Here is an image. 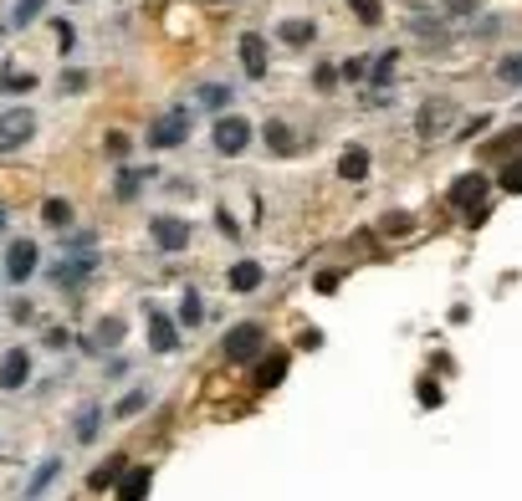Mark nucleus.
Returning a JSON list of instances; mask_svg holds the SVG:
<instances>
[{
  "instance_id": "nucleus-16",
  "label": "nucleus",
  "mask_w": 522,
  "mask_h": 501,
  "mask_svg": "<svg viewBox=\"0 0 522 501\" xmlns=\"http://www.w3.org/2000/svg\"><path fill=\"white\" fill-rule=\"evenodd\" d=\"M118 338H124V317H103V328L83 338V354H103V348L118 343Z\"/></svg>"
},
{
  "instance_id": "nucleus-32",
  "label": "nucleus",
  "mask_w": 522,
  "mask_h": 501,
  "mask_svg": "<svg viewBox=\"0 0 522 501\" xmlns=\"http://www.w3.org/2000/svg\"><path fill=\"white\" fill-rule=\"evenodd\" d=\"M31 87H36L31 72H11V77H0V92H31Z\"/></svg>"
},
{
  "instance_id": "nucleus-29",
  "label": "nucleus",
  "mask_w": 522,
  "mask_h": 501,
  "mask_svg": "<svg viewBox=\"0 0 522 501\" xmlns=\"http://www.w3.org/2000/svg\"><path fill=\"white\" fill-rule=\"evenodd\" d=\"M42 220H46V226H72V205H67V200H46Z\"/></svg>"
},
{
  "instance_id": "nucleus-14",
  "label": "nucleus",
  "mask_w": 522,
  "mask_h": 501,
  "mask_svg": "<svg viewBox=\"0 0 522 501\" xmlns=\"http://www.w3.org/2000/svg\"><path fill=\"white\" fill-rule=\"evenodd\" d=\"M124 471H128V456H124V450H113V456H108L103 465L87 476V491H113V486L124 481Z\"/></svg>"
},
{
  "instance_id": "nucleus-30",
  "label": "nucleus",
  "mask_w": 522,
  "mask_h": 501,
  "mask_svg": "<svg viewBox=\"0 0 522 501\" xmlns=\"http://www.w3.org/2000/svg\"><path fill=\"white\" fill-rule=\"evenodd\" d=\"M83 276H92V261H72V266L57 272V287H72V282H83Z\"/></svg>"
},
{
  "instance_id": "nucleus-38",
  "label": "nucleus",
  "mask_w": 522,
  "mask_h": 501,
  "mask_svg": "<svg viewBox=\"0 0 522 501\" xmlns=\"http://www.w3.org/2000/svg\"><path fill=\"white\" fill-rule=\"evenodd\" d=\"M139 185H144V174H118V200H133Z\"/></svg>"
},
{
  "instance_id": "nucleus-47",
  "label": "nucleus",
  "mask_w": 522,
  "mask_h": 501,
  "mask_svg": "<svg viewBox=\"0 0 522 501\" xmlns=\"http://www.w3.org/2000/svg\"><path fill=\"white\" fill-rule=\"evenodd\" d=\"M0 235H5V210H0Z\"/></svg>"
},
{
  "instance_id": "nucleus-27",
  "label": "nucleus",
  "mask_w": 522,
  "mask_h": 501,
  "mask_svg": "<svg viewBox=\"0 0 522 501\" xmlns=\"http://www.w3.org/2000/svg\"><path fill=\"white\" fill-rule=\"evenodd\" d=\"M144 404H149V394H144V389H133V394H124L118 404H113V419H133Z\"/></svg>"
},
{
  "instance_id": "nucleus-25",
  "label": "nucleus",
  "mask_w": 522,
  "mask_h": 501,
  "mask_svg": "<svg viewBox=\"0 0 522 501\" xmlns=\"http://www.w3.org/2000/svg\"><path fill=\"white\" fill-rule=\"evenodd\" d=\"M98 425H103V410L92 404V410H83V415H77V430H72V435L87 445V440H98Z\"/></svg>"
},
{
  "instance_id": "nucleus-7",
  "label": "nucleus",
  "mask_w": 522,
  "mask_h": 501,
  "mask_svg": "<svg viewBox=\"0 0 522 501\" xmlns=\"http://www.w3.org/2000/svg\"><path fill=\"white\" fill-rule=\"evenodd\" d=\"M31 272H36V241H11L5 246V282H31Z\"/></svg>"
},
{
  "instance_id": "nucleus-11",
  "label": "nucleus",
  "mask_w": 522,
  "mask_h": 501,
  "mask_svg": "<svg viewBox=\"0 0 522 501\" xmlns=\"http://www.w3.org/2000/svg\"><path fill=\"white\" fill-rule=\"evenodd\" d=\"M236 52H241V67H246V83H261V77H267V42H261V36H251V31H246Z\"/></svg>"
},
{
  "instance_id": "nucleus-15",
  "label": "nucleus",
  "mask_w": 522,
  "mask_h": 501,
  "mask_svg": "<svg viewBox=\"0 0 522 501\" xmlns=\"http://www.w3.org/2000/svg\"><path fill=\"white\" fill-rule=\"evenodd\" d=\"M149 348H154V354H174V348H180V328H174V317H154V328H149Z\"/></svg>"
},
{
  "instance_id": "nucleus-42",
  "label": "nucleus",
  "mask_w": 522,
  "mask_h": 501,
  "mask_svg": "<svg viewBox=\"0 0 522 501\" xmlns=\"http://www.w3.org/2000/svg\"><path fill=\"white\" fill-rule=\"evenodd\" d=\"M77 87H87V72H62V92H77Z\"/></svg>"
},
{
  "instance_id": "nucleus-8",
  "label": "nucleus",
  "mask_w": 522,
  "mask_h": 501,
  "mask_svg": "<svg viewBox=\"0 0 522 501\" xmlns=\"http://www.w3.org/2000/svg\"><path fill=\"white\" fill-rule=\"evenodd\" d=\"M287 369H293V354H261L256 358V378H251L256 394H272L277 384L287 378Z\"/></svg>"
},
{
  "instance_id": "nucleus-46",
  "label": "nucleus",
  "mask_w": 522,
  "mask_h": 501,
  "mask_svg": "<svg viewBox=\"0 0 522 501\" xmlns=\"http://www.w3.org/2000/svg\"><path fill=\"white\" fill-rule=\"evenodd\" d=\"M384 230H389V235H395V230H410V215H389V220H384Z\"/></svg>"
},
{
  "instance_id": "nucleus-26",
  "label": "nucleus",
  "mask_w": 522,
  "mask_h": 501,
  "mask_svg": "<svg viewBox=\"0 0 522 501\" xmlns=\"http://www.w3.org/2000/svg\"><path fill=\"white\" fill-rule=\"evenodd\" d=\"M200 317H205L200 292H185V302H180V322H185V328H200Z\"/></svg>"
},
{
  "instance_id": "nucleus-19",
  "label": "nucleus",
  "mask_w": 522,
  "mask_h": 501,
  "mask_svg": "<svg viewBox=\"0 0 522 501\" xmlns=\"http://www.w3.org/2000/svg\"><path fill=\"white\" fill-rule=\"evenodd\" d=\"M267 144H272V154H277V159H287V154L297 148L293 123H282V118H272V123H267Z\"/></svg>"
},
{
  "instance_id": "nucleus-22",
  "label": "nucleus",
  "mask_w": 522,
  "mask_h": 501,
  "mask_svg": "<svg viewBox=\"0 0 522 501\" xmlns=\"http://www.w3.org/2000/svg\"><path fill=\"white\" fill-rule=\"evenodd\" d=\"M502 87H512V92H522V52H507L497 62V72H492Z\"/></svg>"
},
{
  "instance_id": "nucleus-45",
  "label": "nucleus",
  "mask_w": 522,
  "mask_h": 501,
  "mask_svg": "<svg viewBox=\"0 0 522 501\" xmlns=\"http://www.w3.org/2000/svg\"><path fill=\"white\" fill-rule=\"evenodd\" d=\"M108 154H128V139H124V133H108Z\"/></svg>"
},
{
  "instance_id": "nucleus-41",
  "label": "nucleus",
  "mask_w": 522,
  "mask_h": 501,
  "mask_svg": "<svg viewBox=\"0 0 522 501\" xmlns=\"http://www.w3.org/2000/svg\"><path fill=\"white\" fill-rule=\"evenodd\" d=\"M313 287H317V292H338V272H317Z\"/></svg>"
},
{
  "instance_id": "nucleus-12",
  "label": "nucleus",
  "mask_w": 522,
  "mask_h": 501,
  "mask_svg": "<svg viewBox=\"0 0 522 501\" xmlns=\"http://www.w3.org/2000/svg\"><path fill=\"white\" fill-rule=\"evenodd\" d=\"M410 31H415L425 46H446V42H451V36H446V21H440V16H430L425 5H415V11H410Z\"/></svg>"
},
{
  "instance_id": "nucleus-43",
  "label": "nucleus",
  "mask_w": 522,
  "mask_h": 501,
  "mask_svg": "<svg viewBox=\"0 0 522 501\" xmlns=\"http://www.w3.org/2000/svg\"><path fill=\"white\" fill-rule=\"evenodd\" d=\"M36 11H42V0H21V11H16V21H31V16H36Z\"/></svg>"
},
{
  "instance_id": "nucleus-3",
  "label": "nucleus",
  "mask_w": 522,
  "mask_h": 501,
  "mask_svg": "<svg viewBox=\"0 0 522 501\" xmlns=\"http://www.w3.org/2000/svg\"><path fill=\"white\" fill-rule=\"evenodd\" d=\"M36 139V113L31 107H11V113H0V154H16Z\"/></svg>"
},
{
  "instance_id": "nucleus-18",
  "label": "nucleus",
  "mask_w": 522,
  "mask_h": 501,
  "mask_svg": "<svg viewBox=\"0 0 522 501\" xmlns=\"http://www.w3.org/2000/svg\"><path fill=\"white\" fill-rule=\"evenodd\" d=\"M261 261H236V266H230V292H256V287H261Z\"/></svg>"
},
{
  "instance_id": "nucleus-36",
  "label": "nucleus",
  "mask_w": 522,
  "mask_h": 501,
  "mask_svg": "<svg viewBox=\"0 0 522 501\" xmlns=\"http://www.w3.org/2000/svg\"><path fill=\"white\" fill-rule=\"evenodd\" d=\"M364 72H369V57H349L338 77H349V83H364Z\"/></svg>"
},
{
  "instance_id": "nucleus-9",
  "label": "nucleus",
  "mask_w": 522,
  "mask_h": 501,
  "mask_svg": "<svg viewBox=\"0 0 522 501\" xmlns=\"http://www.w3.org/2000/svg\"><path fill=\"white\" fill-rule=\"evenodd\" d=\"M154 491V465H128L124 481L113 486V501H149Z\"/></svg>"
},
{
  "instance_id": "nucleus-4",
  "label": "nucleus",
  "mask_w": 522,
  "mask_h": 501,
  "mask_svg": "<svg viewBox=\"0 0 522 501\" xmlns=\"http://www.w3.org/2000/svg\"><path fill=\"white\" fill-rule=\"evenodd\" d=\"M189 139V113H165L149 128V148H180Z\"/></svg>"
},
{
  "instance_id": "nucleus-21",
  "label": "nucleus",
  "mask_w": 522,
  "mask_h": 501,
  "mask_svg": "<svg viewBox=\"0 0 522 501\" xmlns=\"http://www.w3.org/2000/svg\"><path fill=\"white\" fill-rule=\"evenodd\" d=\"M62 476V460L52 456V460H42V465H36V476H31V486H26V501H36L46 491V486H52V481Z\"/></svg>"
},
{
  "instance_id": "nucleus-33",
  "label": "nucleus",
  "mask_w": 522,
  "mask_h": 501,
  "mask_svg": "<svg viewBox=\"0 0 522 501\" xmlns=\"http://www.w3.org/2000/svg\"><path fill=\"white\" fill-rule=\"evenodd\" d=\"M313 87H317V92H333V87H338V67L323 62V67L313 72Z\"/></svg>"
},
{
  "instance_id": "nucleus-31",
  "label": "nucleus",
  "mask_w": 522,
  "mask_h": 501,
  "mask_svg": "<svg viewBox=\"0 0 522 501\" xmlns=\"http://www.w3.org/2000/svg\"><path fill=\"white\" fill-rule=\"evenodd\" d=\"M349 5H354L358 21H369V26H379V16H384V5H379V0H349Z\"/></svg>"
},
{
  "instance_id": "nucleus-20",
  "label": "nucleus",
  "mask_w": 522,
  "mask_h": 501,
  "mask_svg": "<svg viewBox=\"0 0 522 501\" xmlns=\"http://www.w3.org/2000/svg\"><path fill=\"white\" fill-rule=\"evenodd\" d=\"M338 174H343V179H369V148H349V154H343V159H338Z\"/></svg>"
},
{
  "instance_id": "nucleus-1",
  "label": "nucleus",
  "mask_w": 522,
  "mask_h": 501,
  "mask_svg": "<svg viewBox=\"0 0 522 501\" xmlns=\"http://www.w3.org/2000/svg\"><path fill=\"white\" fill-rule=\"evenodd\" d=\"M261 348H267V328H261V322H236L226 333V343H221L226 363H256Z\"/></svg>"
},
{
  "instance_id": "nucleus-35",
  "label": "nucleus",
  "mask_w": 522,
  "mask_h": 501,
  "mask_svg": "<svg viewBox=\"0 0 522 501\" xmlns=\"http://www.w3.org/2000/svg\"><path fill=\"white\" fill-rule=\"evenodd\" d=\"M420 404H425V410H440V384L436 378H420Z\"/></svg>"
},
{
  "instance_id": "nucleus-2",
  "label": "nucleus",
  "mask_w": 522,
  "mask_h": 501,
  "mask_svg": "<svg viewBox=\"0 0 522 501\" xmlns=\"http://www.w3.org/2000/svg\"><path fill=\"white\" fill-rule=\"evenodd\" d=\"M210 144H215V154H226V159L246 154L251 148V123L241 118V113H221L215 128H210Z\"/></svg>"
},
{
  "instance_id": "nucleus-34",
  "label": "nucleus",
  "mask_w": 522,
  "mask_h": 501,
  "mask_svg": "<svg viewBox=\"0 0 522 501\" xmlns=\"http://www.w3.org/2000/svg\"><path fill=\"white\" fill-rule=\"evenodd\" d=\"M486 123H492V113H471V118L461 123V139H477V133H486Z\"/></svg>"
},
{
  "instance_id": "nucleus-28",
  "label": "nucleus",
  "mask_w": 522,
  "mask_h": 501,
  "mask_svg": "<svg viewBox=\"0 0 522 501\" xmlns=\"http://www.w3.org/2000/svg\"><path fill=\"white\" fill-rule=\"evenodd\" d=\"M395 62H399V52H384V57L374 62V77H369V83H374V87H389V83H395Z\"/></svg>"
},
{
  "instance_id": "nucleus-23",
  "label": "nucleus",
  "mask_w": 522,
  "mask_h": 501,
  "mask_svg": "<svg viewBox=\"0 0 522 501\" xmlns=\"http://www.w3.org/2000/svg\"><path fill=\"white\" fill-rule=\"evenodd\" d=\"M512 148H522V123L507 128V133H497V139L481 148V154H486V159H502V154H512Z\"/></svg>"
},
{
  "instance_id": "nucleus-5",
  "label": "nucleus",
  "mask_w": 522,
  "mask_h": 501,
  "mask_svg": "<svg viewBox=\"0 0 522 501\" xmlns=\"http://www.w3.org/2000/svg\"><path fill=\"white\" fill-rule=\"evenodd\" d=\"M451 118H456V107H451V98H430V103L420 107L415 133H420V139H440V133L451 128Z\"/></svg>"
},
{
  "instance_id": "nucleus-40",
  "label": "nucleus",
  "mask_w": 522,
  "mask_h": 501,
  "mask_svg": "<svg viewBox=\"0 0 522 501\" xmlns=\"http://www.w3.org/2000/svg\"><path fill=\"white\" fill-rule=\"evenodd\" d=\"M57 46H62V52H72V46H77V31H72L67 21H57Z\"/></svg>"
},
{
  "instance_id": "nucleus-13",
  "label": "nucleus",
  "mask_w": 522,
  "mask_h": 501,
  "mask_svg": "<svg viewBox=\"0 0 522 501\" xmlns=\"http://www.w3.org/2000/svg\"><path fill=\"white\" fill-rule=\"evenodd\" d=\"M26 378H31V354L11 348V354L0 358V389H21Z\"/></svg>"
},
{
  "instance_id": "nucleus-10",
  "label": "nucleus",
  "mask_w": 522,
  "mask_h": 501,
  "mask_svg": "<svg viewBox=\"0 0 522 501\" xmlns=\"http://www.w3.org/2000/svg\"><path fill=\"white\" fill-rule=\"evenodd\" d=\"M149 235H154V246L159 250H185L189 246V226L185 220H174V215H154Z\"/></svg>"
},
{
  "instance_id": "nucleus-44",
  "label": "nucleus",
  "mask_w": 522,
  "mask_h": 501,
  "mask_svg": "<svg viewBox=\"0 0 522 501\" xmlns=\"http://www.w3.org/2000/svg\"><path fill=\"white\" fill-rule=\"evenodd\" d=\"M497 31H502L497 16H492V21H477V36H481V42H486V36H497Z\"/></svg>"
},
{
  "instance_id": "nucleus-6",
  "label": "nucleus",
  "mask_w": 522,
  "mask_h": 501,
  "mask_svg": "<svg viewBox=\"0 0 522 501\" xmlns=\"http://www.w3.org/2000/svg\"><path fill=\"white\" fill-rule=\"evenodd\" d=\"M486 189H492V179H486V174H477V169H471V174H461L456 185H451V205H456V210H466V215H471V210H477V205H486Z\"/></svg>"
},
{
  "instance_id": "nucleus-39",
  "label": "nucleus",
  "mask_w": 522,
  "mask_h": 501,
  "mask_svg": "<svg viewBox=\"0 0 522 501\" xmlns=\"http://www.w3.org/2000/svg\"><path fill=\"white\" fill-rule=\"evenodd\" d=\"M226 98H230L226 87H200V103H205V107H221Z\"/></svg>"
},
{
  "instance_id": "nucleus-17",
  "label": "nucleus",
  "mask_w": 522,
  "mask_h": 501,
  "mask_svg": "<svg viewBox=\"0 0 522 501\" xmlns=\"http://www.w3.org/2000/svg\"><path fill=\"white\" fill-rule=\"evenodd\" d=\"M277 36H282V46H293V52H302V46H313L317 26L297 16V21H282V26H277Z\"/></svg>"
},
{
  "instance_id": "nucleus-37",
  "label": "nucleus",
  "mask_w": 522,
  "mask_h": 501,
  "mask_svg": "<svg viewBox=\"0 0 522 501\" xmlns=\"http://www.w3.org/2000/svg\"><path fill=\"white\" fill-rule=\"evenodd\" d=\"M446 5V16H477L481 11V0H440Z\"/></svg>"
},
{
  "instance_id": "nucleus-24",
  "label": "nucleus",
  "mask_w": 522,
  "mask_h": 501,
  "mask_svg": "<svg viewBox=\"0 0 522 501\" xmlns=\"http://www.w3.org/2000/svg\"><path fill=\"white\" fill-rule=\"evenodd\" d=\"M497 185L507 189V195H522V154H512V159H507V164H502Z\"/></svg>"
}]
</instances>
